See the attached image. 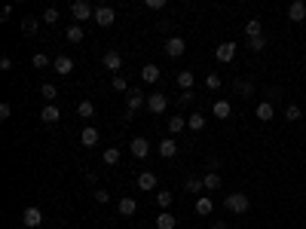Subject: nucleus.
Returning <instances> with one entry per match:
<instances>
[{
    "mask_svg": "<svg viewBox=\"0 0 306 229\" xmlns=\"http://www.w3.org/2000/svg\"><path fill=\"white\" fill-rule=\"evenodd\" d=\"M175 226H178V220H175L169 211H162V214L156 217V229H175Z\"/></svg>",
    "mask_w": 306,
    "mask_h": 229,
    "instance_id": "obj_24",
    "label": "nucleus"
},
{
    "mask_svg": "<svg viewBox=\"0 0 306 229\" xmlns=\"http://www.w3.org/2000/svg\"><path fill=\"white\" fill-rule=\"evenodd\" d=\"M129 150H132L135 159H144V156L150 153V144H147V138H135V141L129 144Z\"/></svg>",
    "mask_w": 306,
    "mask_h": 229,
    "instance_id": "obj_12",
    "label": "nucleus"
},
{
    "mask_svg": "<svg viewBox=\"0 0 306 229\" xmlns=\"http://www.w3.org/2000/svg\"><path fill=\"white\" fill-rule=\"evenodd\" d=\"M67 43H83V28L80 24H67Z\"/></svg>",
    "mask_w": 306,
    "mask_h": 229,
    "instance_id": "obj_29",
    "label": "nucleus"
},
{
    "mask_svg": "<svg viewBox=\"0 0 306 229\" xmlns=\"http://www.w3.org/2000/svg\"><path fill=\"white\" fill-rule=\"evenodd\" d=\"M101 159H104V165H120V150H116V147H107Z\"/></svg>",
    "mask_w": 306,
    "mask_h": 229,
    "instance_id": "obj_33",
    "label": "nucleus"
},
{
    "mask_svg": "<svg viewBox=\"0 0 306 229\" xmlns=\"http://www.w3.org/2000/svg\"><path fill=\"white\" fill-rule=\"evenodd\" d=\"M101 64H104L107 70H113V73H116V70L123 67V55H120L116 49H107V52H104V58H101Z\"/></svg>",
    "mask_w": 306,
    "mask_h": 229,
    "instance_id": "obj_9",
    "label": "nucleus"
},
{
    "mask_svg": "<svg viewBox=\"0 0 306 229\" xmlns=\"http://www.w3.org/2000/svg\"><path fill=\"white\" fill-rule=\"evenodd\" d=\"M95 202H98V205H107V202H110V193H107V190H95Z\"/></svg>",
    "mask_w": 306,
    "mask_h": 229,
    "instance_id": "obj_42",
    "label": "nucleus"
},
{
    "mask_svg": "<svg viewBox=\"0 0 306 229\" xmlns=\"http://www.w3.org/2000/svg\"><path fill=\"white\" fill-rule=\"evenodd\" d=\"M202 184H205V190H221V174H218V171H208V174L202 177Z\"/></svg>",
    "mask_w": 306,
    "mask_h": 229,
    "instance_id": "obj_27",
    "label": "nucleus"
},
{
    "mask_svg": "<svg viewBox=\"0 0 306 229\" xmlns=\"http://www.w3.org/2000/svg\"><path fill=\"white\" fill-rule=\"evenodd\" d=\"M141 80H144V83H156V80H159V67H156V64H144V67H141Z\"/></svg>",
    "mask_w": 306,
    "mask_h": 229,
    "instance_id": "obj_21",
    "label": "nucleus"
},
{
    "mask_svg": "<svg viewBox=\"0 0 306 229\" xmlns=\"http://www.w3.org/2000/svg\"><path fill=\"white\" fill-rule=\"evenodd\" d=\"M116 211H120L123 217H132V214L138 211V202H135L132 196H126V199H120V202H116Z\"/></svg>",
    "mask_w": 306,
    "mask_h": 229,
    "instance_id": "obj_16",
    "label": "nucleus"
},
{
    "mask_svg": "<svg viewBox=\"0 0 306 229\" xmlns=\"http://www.w3.org/2000/svg\"><path fill=\"white\" fill-rule=\"evenodd\" d=\"M236 92L245 95V98H251V95H254V83H251V80H236Z\"/></svg>",
    "mask_w": 306,
    "mask_h": 229,
    "instance_id": "obj_25",
    "label": "nucleus"
},
{
    "mask_svg": "<svg viewBox=\"0 0 306 229\" xmlns=\"http://www.w3.org/2000/svg\"><path fill=\"white\" fill-rule=\"evenodd\" d=\"M172 202H175V196H172L169 190H159V193H156V205H159L162 211H169V205H172Z\"/></svg>",
    "mask_w": 306,
    "mask_h": 229,
    "instance_id": "obj_28",
    "label": "nucleus"
},
{
    "mask_svg": "<svg viewBox=\"0 0 306 229\" xmlns=\"http://www.w3.org/2000/svg\"><path fill=\"white\" fill-rule=\"evenodd\" d=\"M236 52H239V46H236V43H230V40H227V43H221V46H218V49H215V58H218V61H221V64H230V61H233V58H236Z\"/></svg>",
    "mask_w": 306,
    "mask_h": 229,
    "instance_id": "obj_2",
    "label": "nucleus"
},
{
    "mask_svg": "<svg viewBox=\"0 0 306 229\" xmlns=\"http://www.w3.org/2000/svg\"><path fill=\"white\" fill-rule=\"evenodd\" d=\"M110 86H113V92H129V83L120 77V73H113V80H110Z\"/></svg>",
    "mask_w": 306,
    "mask_h": 229,
    "instance_id": "obj_37",
    "label": "nucleus"
},
{
    "mask_svg": "<svg viewBox=\"0 0 306 229\" xmlns=\"http://www.w3.org/2000/svg\"><path fill=\"white\" fill-rule=\"evenodd\" d=\"M184 129H187V119H184V116H172V119H169V132H172V135H178V132H184Z\"/></svg>",
    "mask_w": 306,
    "mask_h": 229,
    "instance_id": "obj_32",
    "label": "nucleus"
},
{
    "mask_svg": "<svg viewBox=\"0 0 306 229\" xmlns=\"http://www.w3.org/2000/svg\"><path fill=\"white\" fill-rule=\"evenodd\" d=\"M70 12H74V18H77V21L95 18V9H92V3H86V0H77V3L70 6Z\"/></svg>",
    "mask_w": 306,
    "mask_h": 229,
    "instance_id": "obj_4",
    "label": "nucleus"
},
{
    "mask_svg": "<svg viewBox=\"0 0 306 229\" xmlns=\"http://www.w3.org/2000/svg\"><path fill=\"white\" fill-rule=\"evenodd\" d=\"M31 64H34L37 70H43V67H49V55H46V52H37V55L31 58Z\"/></svg>",
    "mask_w": 306,
    "mask_h": 229,
    "instance_id": "obj_36",
    "label": "nucleus"
},
{
    "mask_svg": "<svg viewBox=\"0 0 306 229\" xmlns=\"http://www.w3.org/2000/svg\"><path fill=\"white\" fill-rule=\"evenodd\" d=\"M245 34H248V40H251V37H264V24H261V18H251V21L245 24Z\"/></svg>",
    "mask_w": 306,
    "mask_h": 229,
    "instance_id": "obj_23",
    "label": "nucleus"
},
{
    "mask_svg": "<svg viewBox=\"0 0 306 229\" xmlns=\"http://www.w3.org/2000/svg\"><path fill=\"white\" fill-rule=\"evenodd\" d=\"M300 116H303V110H300L297 104H288V107H285V119H288V122H297Z\"/></svg>",
    "mask_w": 306,
    "mask_h": 229,
    "instance_id": "obj_35",
    "label": "nucleus"
},
{
    "mask_svg": "<svg viewBox=\"0 0 306 229\" xmlns=\"http://www.w3.org/2000/svg\"><path fill=\"white\" fill-rule=\"evenodd\" d=\"M52 67H55L58 77H67V73L74 70V58H70V55H58V58H52Z\"/></svg>",
    "mask_w": 306,
    "mask_h": 229,
    "instance_id": "obj_10",
    "label": "nucleus"
},
{
    "mask_svg": "<svg viewBox=\"0 0 306 229\" xmlns=\"http://www.w3.org/2000/svg\"><path fill=\"white\" fill-rule=\"evenodd\" d=\"M9 113H12V107H9V104H0V119H9Z\"/></svg>",
    "mask_w": 306,
    "mask_h": 229,
    "instance_id": "obj_44",
    "label": "nucleus"
},
{
    "mask_svg": "<svg viewBox=\"0 0 306 229\" xmlns=\"http://www.w3.org/2000/svg\"><path fill=\"white\" fill-rule=\"evenodd\" d=\"M288 18L291 21H306V0H294L288 6Z\"/></svg>",
    "mask_w": 306,
    "mask_h": 229,
    "instance_id": "obj_14",
    "label": "nucleus"
},
{
    "mask_svg": "<svg viewBox=\"0 0 306 229\" xmlns=\"http://www.w3.org/2000/svg\"><path fill=\"white\" fill-rule=\"evenodd\" d=\"M224 208H227L230 214H245V211L251 208V199H248L245 193H233V196L224 199Z\"/></svg>",
    "mask_w": 306,
    "mask_h": 229,
    "instance_id": "obj_1",
    "label": "nucleus"
},
{
    "mask_svg": "<svg viewBox=\"0 0 306 229\" xmlns=\"http://www.w3.org/2000/svg\"><path fill=\"white\" fill-rule=\"evenodd\" d=\"M211 229H227V223H224V220H215V223H211Z\"/></svg>",
    "mask_w": 306,
    "mask_h": 229,
    "instance_id": "obj_46",
    "label": "nucleus"
},
{
    "mask_svg": "<svg viewBox=\"0 0 306 229\" xmlns=\"http://www.w3.org/2000/svg\"><path fill=\"white\" fill-rule=\"evenodd\" d=\"M21 223L28 229H37L43 223V211L37 208V205H31V208H25V214H21Z\"/></svg>",
    "mask_w": 306,
    "mask_h": 229,
    "instance_id": "obj_3",
    "label": "nucleus"
},
{
    "mask_svg": "<svg viewBox=\"0 0 306 229\" xmlns=\"http://www.w3.org/2000/svg\"><path fill=\"white\" fill-rule=\"evenodd\" d=\"M193 83H196V77H193L190 70H181V73H178V86H181L184 92H193Z\"/></svg>",
    "mask_w": 306,
    "mask_h": 229,
    "instance_id": "obj_22",
    "label": "nucleus"
},
{
    "mask_svg": "<svg viewBox=\"0 0 306 229\" xmlns=\"http://www.w3.org/2000/svg\"><path fill=\"white\" fill-rule=\"evenodd\" d=\"M98 138H101V135H98V129H95V125H86V129L80 132L83 147H95V144H98Z\"/></svg>",
    "mask_w": 306,
    "mask_h": 229,
    "instance_id": "obj_15",
    "label": "nucleus"
},
{
    "mask_svg": "<svg viewBox=\"0 0 306 229\" xmlns=\"http://www.w3.org/2000/svg\"><path fill=\"white\" fill-rule=\"evenodd\" d=\"M156 153H159L162 159H172V156L178 153V141H175V138H162L159 147H156Z\"/></svg>",
    "mask_w": 306,
    "mask_h": 229,
    "instance_id": "obj_11",
    "label": "nucleus"
},
{
    "mask_svg": "<svg viewBox=\"0 0 306 229\" xmlns=\"http://www.w3.org/2000/svg\"><path fill=\"white\" fill-rule=\"evenodd\" d=\"M141 104H147V95H144L141 89H129V92H126V107L138 113V110H141Z\"/></svg>",
    "mask_w": 306,
    "mask_h": 229,
    "instance_id": "obj_7",
    "label": "nucleus"
},
{
    "mask_svg": "<svg viewBox=\"0 0 306 229\" xmlns=\"http://www.w3.org/2000/svg\"><path fill=\"white\" fill-rule=\"evenodd\" d=\"M254 116H257L261 122H270V119L276 116V110H273V104H270V101H261V104H257V110H254Z\"/></svg>",
    "mask_w": 306,
    "mask_h": 229,
    "instance_id": "obj_17",
    "label": "nucleus"
},
{
    "mask_svg": "<svg viewBox=\"0 0 306 229\" xmlns=\"http://www.w3.org/2000/svg\"><path fill=\"white\" fill-rule=\"evenodd\" d=\"M230 113H233V104H230V101H224V98L215 101V116H218V119H230Z\"/></svg>",
    "mask_w": 306,
    "mask_h": 229,
    "instance_id": "obj_20",
    "label": "nucleus"
},
{
    "mask_svg": "<svg viewBox=\"0 0 306 229\" xmlns=\"http://www.w3.org/2000/svg\"><path fill=\"white\" fill-rule=\"evenodd\" d=\"M43 21H46V24H55V21H58V9H55V6L43 9Z\"/></svg>",
    "mask_w": 306,
    "mask_h": 229,
    "instance_id": "obj_39",
    "label": "nucleus"
},
{
    "mask_svg": "<svg viewBox=\"0 0 306 229\" xmlns=\"http://www.w3.org/2000/svg\"><path fill=\"white\" fill-rule=\"evenodd\" d=\"M40 95H43V98H46V101H52V98H55V95H58V89H55V86H52V83H43V86H40Z\"/></svg>",
    "mask_w": 306,
    "mask_h": 229,
    "instance_id": "obj_38",
    "label": "nucleus"
},
{
    "mask_svg": "<svg viewBox=\"0 0 306 229\" xmlns=\"http://www.w3.org/2000/svg\"><path fill=\"white\" fill-rule=\"evenodd\" d=\"M147 6H150V9H162V6H166V0H147Z\"/></svg>",
    "mask_w": 306,
    "mask_h": 229,
    "instance_id": "obj_45",
    "label": "nucleus"
},
{
    "mask_svg": "<svg viewBox=\"0 0 306 229\" xmlns=\"http://www.w3.org/2000/svg\"><path fill=\"white\" fill-rule=\"evenodd\" d=\"M205 86H208L211 92H218V89H221V77H218V73H208V77H205Z\"/></svg>",
    "mask_w": 306,
    "mask_h": 229,
    "instance_id": "obj_41",
    "label": "nucleus"
},
{
    "mask_svg": "<svg viewBox=\"0 0 306 229\" xmlns=\"http://www.w3.org/2000/svg\"><path fill=\"white\" fill-rule=\"evenodd\" d=\"M40 119H43V122H58V119H61V110H58L55 104H43Z\"/></svg>",
    "mask_w": 306,
    "mask_h": 229,
    "instance_id": "obj_18",
    "label": "nucleus"
},
{
    "mask_svg": "<svg viewBox=\"0 0 306 229\" xmlns=\"http://www.w3.org/2000/svg\"><path fill=\"white\" fill-rule=\"evenodd\" d=\"M138 190H141V193L156 190V174H153V171H141V174H138Z\"/></svg>",
    "mask_w": 306,
    "mask_h": 229,
    "instance_id": "obj_13",
    "label": "nucleus"
},
{
    "mask_svg": "<svg viewBox=\"0 0 306 229\" xmlns=\"http://www.w3.org/2000/svg\"><path fill=\"white\" fill-rule=\"evenodd\" d=\"M0 70H12V58H9V55L0 58Z\"/></svg>",
    "mask_w": 306,
    "mask_h": 229,
    "instance_id": "obj_43",
    "label": "nucleus"
},
{
    "mask_svg": "<svg viewBox=\"0 0 306 229\" xmlns=\"http://www.w3.org/2000/svg\"><path fill=\"white\" fill-rule=\"evenodd\" d=\"M21 31H25L28 37H31V34H37V18H25V21H21Z\"/></svg>",
    "mask_w": 306,
    "mask_h": 229,
    "instance_id": "obj_40",
    "label": "nucleus"
},
{
    "mask_svg": "<svg viewBox=\"0 0 306 229\" xmlns=\"http://www.w3.org/2000/svg\"><path fill=\"white\" fill-rule=\"evenodd\" d=\"M211 211H215V202H211L208 196H199V199H196V214H199V217H208Z\"/></svg>",
    "mask_w": 306,
    "mask_h": 229,
    "instance_id": "obj_19",
    "label": "nucleus"
},
{
    "mask_svg": "<svg viewBox=\"0 0 306 229\" xmlns=\"http://www.w3.org/2000/svg\"><path fill=\"white\" fill-rule=\"evenodd\" d=\"M77 113H80L83 119H89V116H95V104H92V101H80V104H77Z\"/></svg>",
    "mask_w": 306,
    "mask_h": 229,
    "instance_id": "obj_31",
    "label": "nucleus"
},
{
    "mask_svg": "<svg viewBox=\"0 0 306 229\" xmlns=\"http://www.w3.org/2000/svg\"><path fill=\"white\" fill-rule=\"evenodd\" d=\"M187 52V43H184V37H169L166 40V55H172V58H181Z\"/></svg>",
    "mask_w": 306,
    "mask_h": 229,
    "instance_id": "obj_6",
    "label": "nucleus"
},
{
    "mask_svg": "<svg viewBox=\"0 0 306 229\" xmlns=\"http://www.w3.org/2000/svg\"><path fill=\"white\" fill-rule=\"evenodd\" d=\"M166 107H169V98H166L162 92L147 95V110H150V113H166Z\"/></svg>",
    "mask_w": 306,
    "mask_h": 229,
    "instance_id": "obj_8",
    "label": "nucleus"
},
{
    "mask_svg": "<svg viewBox=\"0 0 306 229\" xmlns=\"http://www.w3.org/2000/svg\"><path fill=\"white\" fill-rule=\"evenodd\" d=\"M187 125H190V132H202V129H205V116H202V113H190Z\"/></svg>",
    "mask_w": 306,
    "mask_h": 229,
    "instance_id": "obj_26",
    "label": "nucleus"
},
{
    "mask_svg": "<svg viewBox=\"0 0 306 229\" xmlns=\"http://www.w3.org/2000/svg\"><path fill=\"white\" fill-rule=\"evenodd\" d=\"M184 187H187V193H202V190H205V184H202V177H193V174L187 177V184H184Z\"/></svg>",
    "mask_w": 306,
    "mask_h": 229,
    "instance_id": "obj_34",
    "label": "nucleus"
},
{
    "mask_svg": "<svg viewBox=\"0 0 306 229\" xmlns=\"http://www.w3.org/2000/svg\"><path fill=\"white\" fill-rule=\"evenodd\" d=\"M116 21V12H113V6H98L95 9V24H101V28H110Z\"/></svg>",
    "mask_w": 306,
    "mask_h": 229,
    "instance_id": "obj_5",
    "label": "nucleus"
},
{
    "mask_svg": "<svg viewBox=\"0 0 306 229\" xmlns=\"http://www.w3.org/2000/svg\"><path fill=\"white\" fill-rule=\"evenodd\" d=\"M245 46H248L251 52H264V49H267V37H251V40H245Z\"/></svg>",
    "mask_w": 306,
    "mask_h": 229,
    "instance_id": "obj_30",
    "label": "nucleus"
}]
</instances>
